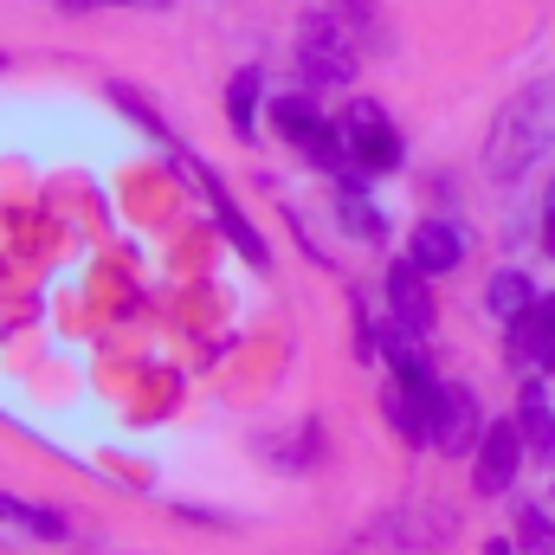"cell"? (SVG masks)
Wrapping results in <instances>:
<instances>
[{
    "mask_svg": "<svg viewBox=\"0 0 555 555\" xmlns=\"http://www.w3.org/2000/svg\"><path fill=\"white\" fill-rule=\"evenodd\" d=\"M233 130L240 137H259V124H253V104H259V72H233Z\"/></svg>",
    "mask_w": 555,
    "mask_h": 555,
    "instance_id": "obj_13",
    "label": "cell"
},
{
    "mask_svg": "<svg viewBox=\"0 0 555 555\" xmlns=\"http://www.w3.org/2000/svg\"><path fill=\"white\" fill-rule=\"evenodd\" d=\"M349 227H356V233H369V240H375V214H369V207H362V201H349Z\"/></svg>",
    "mask_w": 555,
    "mask_h": 555,
    "instance_id": "obj_17",
    "label": "cell"
},
{
    "mask_svg": "<svg viewBox=\"0 0 555 555\" xmlns=\"http://www.w3.org/2000/svg\"><path fill=\"white\" fill-rule=\"evenodd\" d=\"M272 117H278V137L297 142V149H304V142L323 130V117H317V104H310V98H278Z\"/></svg>",
    "mask_w": 555,
    "mask_h": 555,
    "instance_id": "obj_10",
    "label": "cell"
},
{
    "mask_svg": "<svg viewBox=\"0 0 555 555\" xmlns=\"http://www.w3.org/2000/svg\"><path fill=\"white\" fill-rule=\"evenodd\" d=\"M478 408H472V395H459V388H446V408L433 420V439H439V452H478Z\"/></svg>",
    "mask_w": 555,
    "mask_h": 555,
    "instance_id": "obj_6",
    "label": "cell"
},
{
    "mask_svg": "<svg viewBox=\"0 0 555 555\" xmlns=\"http://www.w3.org/2000/svg\"><path fill=\"white\" fill-rule=\"evenodd\" d=\"M297 52H304V72L317 85H343L356 78V46H349V26L336 13H310L304 33H297Z\"/></svg>",
    "mask_w": 555,
    "mask_h": 555,
    "instance_id": "obj_2",
    "label": "cell"
},
{
    "mask_svg": "<svg viewBox=\"0 0 555 555\" xmlns=\"http://www.w3.org/2000/svg\"><path fill=\"white\" fill-rule=\"evenodd\" d=\"M0 517L20 524V530H39V537H65V517H52V511H39V504H20V498H7V491H0Z\"/></svg>",
    "mask_w": 555,
    "mask_h": 555,
    "instance_id": "obj_12",
    "label": "cell"
},
{
    "mask_svg": "<svg viewBox=\"0 0 555 555\" xmlns=\"http://www.w3.org/2000/svg\"><path fill=\"white\" fill-rule=\"evenodd\" d=\"M550 253H555V214H550Z\"/></svg>",
    "mask_w": 555,
    "mask_h": 555,
    "instance_id": "obj_19",
    "label": "cell"
},
{
    "mask_svg": "<svg viewBox=\"0 0 555 555\" xmlns=\"http://www.w3.org/2000/svg\"><path fill=\"white\" fill-rule=\"evenodd\" d=\"M517 426H524V446L543 459V465H555V408L550 395L537 388V382H524V401H517Z\"/></svg>",
    "mask_w": 555,
    "mask_h": 555,
    "instance_id": "obj_7",
    "label": "cell"
},
{
    "mask_svg": "<svg viewBox=\"0 0 555 555\" xmlns=\"http://www.w3.org/2000/svg\"><path fill=\"white\" fill-rule=\"evenodd\" d=\"M0 65H7V59H0Z\"/></svg>",
    "mask_w": 555,
    "mask_h": 555,
    "instance_id": "obj_20",
    "label": "cell"
},
{
    "mask_svg": "<svg viewBox=\"0 0 555 555\" xmlns=\"http://www.w3.org/2000/svg\"><path fill=\"white\" fill-rule=\"evenodd\" d=\"M343 142H349V155H356L369 175H382V168L401 162V137H395V124H388L382 104H349V117H343Z\"/></svg>",
    "mask_w": 555,
    "mask_h": 555,
    "instance_id": "obj_3",
    "label": "cell"
},
{
    "mask_svg": "<svg viewBox=\"0 0 555 555\" xmlns=\"http://www.w3.org/2000/svg\"><path fill=\"white\" fill-rule=\"evenodd\" d=\"M388 310L408 336H433V284H426V266H395L388 272Z\"/></svg>",
    "mask_w": 555,
    "mask_h": 555,
    "instance_id": "obj_5",
    "label": "cell"
},
{
    "mask_svg": "<svg viewBox=\"0 0 555 555\" xmlns=\"http://www.w3.org/2000/svg\"><path fill=\"white\" fill-rule=\"evenodd\" d=\"M517 465H524V426H517V420L485 426V439H478V452H472V478H478V491H485V498L511 491Z\"/></svg>",
    "mask_w": 555,
    "mask_h": 555,
    "instance_id": "obj_4",
    "label": "cell"
},
{
    "mask_svg": "<svg viewBox=\"0 0 555 555\" xmlns=\"http://www.w3.org/2000/svg\"><path fill=\"white\" fill-rule=\"evenodd\" d=\"M517 537H524V555H555V524L543 511H524L517 517Z\"/></svg>",
    "mask_w": 555,
    "mask_h": 555,
    "instance_id": "obj_14",
    "label": "cell"
},
{
    "mask_svg": "<svg viewBox=\"0 0 555 555\" xmlns=\"http://www.w3.org/2000/svg\"><path fill=\"white\" fill-rule=\"evenodd\" d=\"M414 266H426V272H452V266H459V233L439 227V220H426V227L414 233Z\"/></svg>",
    "mask_w": 555,
    "mask_h": 555,
    "instance_id": "obj_9",
    "label": "cell"
},
{
    "mask_svg": "<svg viewBox=\"0 0 555 555\" xmlns=\"http://www.w3.org/2000/svg\"><path fill=\"white\" fill-rule=\"evenodd\" d=\"M330 13H336L349 33H369V26H375V0H330Z\"/></svg>",
    "mask_w": 555,
    "mask_h": 555,
    "instance_id": "obj_15",
    "label": "cell"
},
{
    "mask_svg": "<svg viewBox=\"0 0 555 555\" xmlns=\"http://www.w3.org/2000/svg\"><path fill=\"white\" fill-rule=\"evenodd\" d=\"M550 142H555V85H543V91H524V98L498 117L485 162H491V175H517V168H530Z\"/></svg>",
    "mask_w": 555,
    "mask_h": 555,
    "instance_id": "obj_1",
    "label": "cell"
},
{
    "mask_svg": "<svg viewBox=\"0 0 555 555\" xmlns=\"http://www.w3.org/2000/svg\"><path fill=\"white\" fill-rule=\"evenodd\" d=\"M485 555H511V550H504V543H491V550H485Z\"/></svg>",
    "mask_w": 555,
    "mask_h": 555,
    "instance_id": "obj_18",
    "label": "cell"
},
{
    "mask_svg": "<svg viewBox=\"0 0 555 555\" xmlns=\"http://www.w3.org/2000/svg\"><path fill=\"white\" fill-rule=\"evenodd\" d=\"M530 304H537V284H530L524 272H504L498 284H491V310H498V317H511V323H517Z\"/></svg>",
    "mask_w": 555,
    "mask_h": 555,
    "instance_id": "obj_11",
    "label": "cell"
},
{
    "mask_svg": "<svg viewBox=\"0 0 555 555\" xmlns=\"http://www.w3.org/2000/svg\"><path fill=\"white\" fill-rule=\"evenodd\" d=\"M517 356H537V369H555V297H537L517 317Z\"/></svg>",
    "mask_w": 555,
    "mask_h": 555,
    "instance_id": "obj_8",
    "label": "cell"
},
{
    "mask_svg": "<svg viewBox=\"0 0 555 555\" xmlns=\"http://www.w3.org/2000/svg\"><path fill=\"white\" fill-rule=\"evenodd\" d=\"M227 233H233V246H240V253H246V259H253V266H259V259H266V246H259V240H253V227H246V220H240V214H233V207H227Z\"/></svg>",
    "mask_w": 555,
    "mask_h": 555,
    "instance_id": "obj_16",
    "label": "cell"
}]
</instances>
